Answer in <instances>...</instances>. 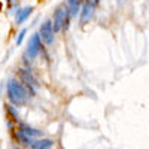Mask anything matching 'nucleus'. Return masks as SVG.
Returning a JSON list of instances; mask_svg holds the SVG:
<instances>
[{"instance_id": "f257e3e1", "label": "nucleus", "mask_w": 149, "mask_h": 149, "mask_svg": "<svg viewBox=\"0 0 149 149\" xmlns=\"http://www.w3.org/2000/svg\"><path fill=\"white\" fill-rule=\"evenodd\" d=\"M6 91H8L9 102L14 106H22L29 100V91L26 90V86H24L19 81L10 79L6 85Z\"/></svg>"}, {"instance_id": "f03ea898", "label": "nucleus", "mask_w": 149, "mask_h": 149, "mask_svg": "<svg viewBox=\"0 0 149 149\" xmlns=\"http://www.w3.org/2000/svg\"><path fill=\"white\" fill-rule=\"evenodd\" d=\"M69 18H70V14L66 6H58L54 12V24H52V30L54 33L63 30V29H67L69 27Z\"/></svg>"}, {"instance_id": "7ed1b4c3", "label": "nucleus", "mask_w": 149, "mask_h": 149, "mask_svg": "<svg viewBox=\"0 0 149 149\" xmlns=\"http://www.w3.org/2000/svg\"><path fill=\"white\" fill-rule=\"evenodd\" d=\"M19 76H21V84H24V86H26V90L30 91L31 95H34L36 90L39 88V82H37V79L33 76V73L30 70H26V69H21L19 70Z\"/></svg>"}, {"instance_id": "20e7f679", "label": "nucleus", "mask_w": 149, "mask_h": 149, "mask_svg": "<svg viewBox=\"0 0 149 149\" xmlns=\"http://www.w3.org/2000/svg\"><path fill=\"white\" fill-rule=\"evenodd\" d=\"M39 37L46 45H52V42H54V30H52V22L49 21V19L45 21L42 26H40Z\"/></svg>"}, {"instance_id": "39448f33", "label": "nucleus", "mask_w": 149, "mask_h": 149, "mask_svg": "<svg viewBox=\"0 0 149 149\" xmlns=\"http://www.w3.org/2000/svg\"><path fill=\"white\" fill-rule=\"evenodd\" d=\"M40 48H42V42H40V37L39 34H33L29 40V46H27V55L34 60L40 52Z\"/></svg>"}, {"instance_id": "423d86ee", "label": "nucleus", "mask_w": 149, "mask_h": 149, "mask_svg": "<svg viewBox=\"0 0 149 149\" xmlns=\"http://www.w3.org/2000/svg\"><path fill=\"white\" fill-rule=\"evenodd\" d=\"M94 17V5L86 0V2L82 3V8H81V24L85 26L86 22H90Z\"/></svg>"}, {"instance_id": "0eeeda50", "label": "nucleus", "mask_w": 149, "mask_h": 149, "mask_svg": "<svg viewBox=\"0 0 149 149\" xmlns=\"http://www.w3.org/2000/svg\"><path fill=\"white\" fill-rule=\"evenodd\" d=\"M18 125V130L21 131V133H24L27 136V137H30V139H40L42 136H43V131H40V130H37V128H34V127H31V125H29V124H24V122H18L17 124Z\"/></svg>"}, {"instance_id": "6e6552de", "label": "nucleus", "mask_w": 149, "mask_h": 149, "mask_svg": "<svg viewBox=\"0 0 149 149\" xmlns=\"http://www.w3.org/2000/svg\"><path fill=\"white\" fill-rule=\"evenodd\" d=\"M52 146H54V140L40 137V139H34L33 140L30 149H51Z\"/></svg>"}, {"instance_id": "1a4fd4ad", "label": "nucleus", "mask_w": 149, "mask_h": 149, "mask_svg": "<svg viewBox=\"0 0 149 149\" xmlns=\"http://www.w3.org/2000/svg\"><path fill=\"white\" fill-rule=\"evenodd\" d=\"M81 6H82V0H67V10L70 17H78V14L81 12Z\"/></svg>"}, {"instance_id": "9d476101", "label": "nucleus", "mask_w": 149, "mask_h": 149, "mask_svg": "<svg viewBox=\"0 0 149 149\" xmlns=\"http://www.w3.org/2000/svg\"><path fill=\"white\" fill-rule=\"evenodd\" d=\"M14 137H15V140L21 145V146H26V148H30L31 146V143H33V139H30V137H27L24 133H21L18 128L17 130H14Z\"/></svg>"}, {"instance_id": "9b49d317", "label": "nucleus", "mask_w": 149, "mask_h": 149, "mask_svg": "<svg viewBox=\"0 0 149 149\" xmlns=\"http://www.w3.org/2000/svg\"><path fill=\"white\" fill-rule=\"evenodd\" d=\"M31 12H33V8H31V6L21 9L18 14H17V24H22L24 21H26V19L31 15Z\"/></svg>"}, {"instance_id": "f8f14e48", "label": "nucleus", "mask_w": 149, "mask_h": 149, "mask_svg": "<svg viewBox=\"0 0 149 149\" xmlns=\"http://www.w3.org/2000/svg\"><path fill=\"white\" fill-rule=\"evenodd\" d=\"M6 110H8V113L10 115V119L12 121H15L17 124L19 122V115H18V110L14 107V106H12V104H8L6 106Z\"/></svg>"}, {"instance_id": "ddd939ff", "label": "nucleus", "mask_w": 149, "mask_h": 149, "mask_svg": "<svg viewBox=\"0 0 149 149\" xmlns=\"http://www.w3.org/2000/svg\"><path fill=\"white\" fill-rule=\"evenodd\" d=\"M27 34V30L26 29H22L21 31H19V34H18V37H17V45H21L22 43V40H24V36Z\"/></svg>"}, {"instance_id": "4468645a", "label": "nucleus", "mask_w": 149, "mask_h": 149, "mask_svg": "<svg viewBox=\"0 0 149 149\" xmlns=\"http://www.w3.org/2000/svg\"><path fill=\"white\" fill-rule=\"evenodd\" d=\"M90 2H91L93 5H97V3H98V0H90Z\"/></svg>"}, {"instance_id": "2eb2a0df", "label": "nucleus", "mask_w": 149, "mask_h": 149, "mask_svg": "<svg viewBox=\"0 0 149 149\" xmlns=\"http://www.w3.org/2000/svg\"><path fill=\"white\" fill-rule=\"evenodd\" d=\"M12 149H22V148H21V146H14Z\"/></svg>"}, {"instance_id": "dca6fc26", "label": "nucleus", "mask_w": 149, "mask_h": 149, "mask_svg": "<svg viewBox=\"0 0 149 149\" xmlns=\"http://www.w3.org/2000/svg\"><path fill=\"white\" fill-rule=\"evenodd\" d=\"M6 2H12V0H6Z\"/></svg>"}, {"instance_id": "f3484780", "label": "nucleus", "mask_w": 149, "mask_h": 149, "mask_svg": "<svg viewBox=\"0 0 149 149\" xmlns=\"http://www.w3.org/2000/svg\"><path fill=\"white\" fill-rule=\"evenodd\" d=\"M0 149H2V146H0Z\"/></svg>"}]
</instances>
